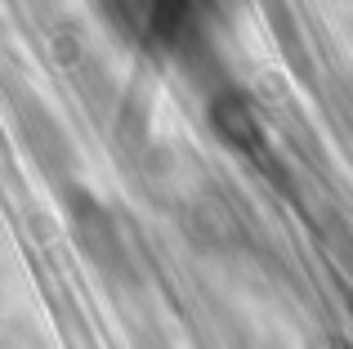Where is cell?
Masks as SVG:
<instances>
[{
  "mask_svg": "<svg viewBox=\"0 0 353 349\" xmlns=\"http://www.w3.org/2000/svg\"><path fill=\"white\" fill-rule=\"evenodd\" d=\"M210 117H215L219 134H224L233 148H250V143L259 139V121H255V112L246 108V99H237V94H219V99H215V108H210Z\"/></svg>",
  "mask_w": 353,
  "mask_h": 349,
  "instance_id": "obj_1",
  "label": "cell"
}]
</instances>
